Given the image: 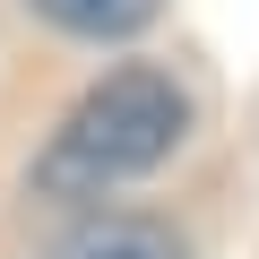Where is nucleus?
I'll return each instance as SVG.
<instances>
[{"label":"nucleus","instance_id":"1","mask_svg":"<svg viewBox=\"0 0 259 259\" xmlns=\"http://www.w3.org/2000/svg\"><path fill=\"white\" fill-rule=\"evenodd\" d=\"M182 121H190V104H182V87L164 69H112L69 104V121L52 130L35 182L52 199H95V190H112L130 173L164 164L182 147Z\"/></svg>","mask_w":259,"mask_h":259},{"label":"nucleus","instance_id":"2","mask_svg":"<svg viewBox=\"0 0 259 259\" xmlns=\"http://www.w3.org/2000/svg\"><path fill=\"white\" fill-rule=\"evenodd\" d=\"M44 259H190V250H182V233H173V225L112 207V216H78Z\"/></svg>","mask_w":259,"mask_h":259},{"label":"nucleus","instance_id":"3","mask_svg":"<svg viewBox=\"0 0 259 259\" xmlns=\"http://www.w3.org/2000/svg\"><path fill=\"white\" fill-rule=\"evenodd\" d=\"M35 9L61 26V35H87V44H121L156 18V0H35Z\"/></svg>","mask_w":259,"mask_h":259}]
</instances>
